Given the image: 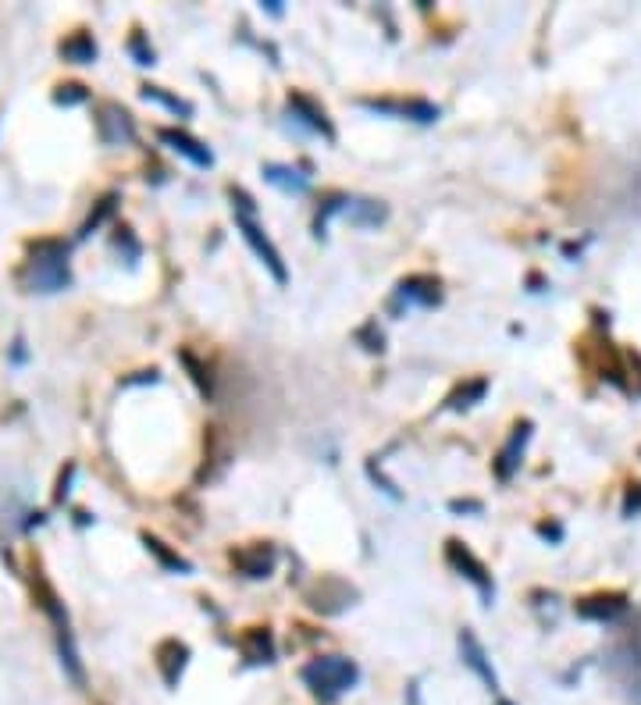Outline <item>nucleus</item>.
I'll use <instances>...</instances> for the list:
<instances>
[{"label":"nucleus","instance_id":"f257e3e1","mask_svg":"<svg viewBox=\"0 0 641 705\" xmlns=\"http://www.w3.org/2000/svg\"><path fill=\"white\" fill-rule=\"evenodd\" d=\"M36 599H40V609L50 616V624H54V634H57V656H61V666L65 673L72 677L75 688H86V670H82V656H79V645H75V634H72V620H68V609L65 602L57 599V592L47 584V577L36 570Z\"/></svg>","mask_w":641,"mask_h":705},{"label":"nucleus","instance_id":"f03ea898","mask_svg":"<svg viewBox=\"0 0 641 705\" xmlns=\"http://www.w3.org/2000/svg\"><path fill=\"white\" fill-rule=\"evenodd\" d=\"M25 285L33 292H61L72 285V264H68V243L43 239L33 246L25 260Z\"/></svg>","mask_w":641,"mask_h":705},{"label":"nucleus","instance_id":"7ed1b4c3","mask_svg":"<svg viewBox=\"0 0 641 705\" xmlns=\"http://www.w3.org/2000/svg\"><path fill=\"white\" fill-rule=\"evenodd\" d=\"M303 684L314 691L317 698H325V702H335L339 695L357 688L360 681V670L353 659H342V656H321L314 663H307L300 670Z\"/></svg>","mask_w":641,"mask_h":705},{"label":"nucleus","instance_id":"20e7f679","mask_svg":"<svg viewBox=\"0 0 641 705\" xmlns=\"http://www.w3.org/2000/svg\"><path fill=\"white\" fill-rule=\"evenodd\" d=\"M446 560H449V567H453V570H460V577H467V581L478 588L481 599H485V606H488V602H492V595H495V584H492V574H488L485 563H481L478 556H474V552L467 549L463 542H456V538H453V542H446Z\"/></svg>","mask_w":641,"mask_h":705},{"label":"nucleus","instance_id":"39448f33","mask_svg":"<svg viewBox=\"0 0 641 705\" xmlns=\"http://www.w3.org/2000/svg\"><path fill=\"white\" fill-rule=\"evenodd\" d=\"M236 225H239V232H243L246 243L253 246V253L268 264V271L275 275V282H282V285L289 282V271H285V264H282V253H278L275 243L264 235V228L257 225V218H253V214H236Z\"/></svg>","mask_w":641,"mask_h":705},{"label":"nucleus","instance_id":"423d86ee","mask_svg":"<svg viewBox=\"0 0 641 705\" xmlns=\"http://www.w3.org/2000/svg\"><path fill=\"white\" fill-rule=\"evenodd\" d=\"M577 616L581 620H592V624H613L627 613V595L624 592H595L577 599Z\"/></svg>","mask_w":641,"mask_h":705},{"label":"nucleus","instance_id":"0eeeda50","mask_svg":"<svg viewBox=\"0 0 641 705\" xmlns=\"http://www.w3.org/2000/svg\"><path fill=\"white\" fill-rule=\"evenodd\" d=\"M439 278H428V275H414V278H403L392 296V310H410V307H435L439 303Z\"/></svg>","mask_w":641,"mask_h":705},{"label":"nucleus","instance_id":"6e6552de","mask_svg":"<svg viewBox=\"0 0 641 705\" xmlns=\"http://www.w3.org/2000/svg\"><path fill=\"white\" fill-rule=\"evenodd\" d=\"M97 132L107 146H122L136 139V122H132V114L122 104H104L97 118Z\"/></svg>","mask_w":641,"mask_h":705},{"label":"nucleus","instance_id":"1a4fd4ad","mask_svg":"<svg viewBox=\"0 0 641 705\" xmlns=\"http://www.w3.org/2000/svg\"><path fill=\"white\" fill-rule=\"evenodd\" d=\"M460 656H463V663L471 666L481 681L488 684V691H499V673L492 670V659H488L485 645H481L474 631H460Z\"/></svg>","mask_w":641,"mask_h":705},{"label":"nucleus","instance_id":"9d476101","mask_svg":"<svg viewBox=\"0 0 641 705\" xmlns=\"http://www.w3.org/2000/svg\"><path fill=\"white\" fill-rule=\"evenodd\" d=\"M367 111H382V114H399V118H410V122L431 125L439 122V107L428 104V100H406V104H392V100H364Z\"/></svg>","mask_w":641,"mask_h":705},{"label":"nucleus","instance_id":"9b49d317","mask_svg":"<svg viewBox=\"0 0 641 705\" xmlns=\"http://www.w3.org/2000/svg\"><path fill=\"white\" fill-rule=\"evenodd\" d=\"M528 442H531V421H520L517 428H513V435H510V442L503 446V453L495 456V474L499 478H513V470L520 467V456H524V449H528Z\"/></svg>","mask_w":641,"mask_h":705},{"label":"nucleus","instance_id":"f8f14e48","mask_svg":"<svg viewBox=\"0 0 641 705\" xmlns=\"http://www.w3.org/2000/svg\"><path fill=\"white\" fill-rule=\"evenodd\" d=\"M186 663H189V649L182 645V641L168 638L161 649H157V670H161V677H164V684H168V688H179Z\"/></svg>","mask_w":641,"mask_h":705},{"label":"nucleus","instance_id":"ddd939ff","mask_svg":"<svg viewBox=\"0 0 641 705\" xmlns=\"http://www.w3.org/2000/svg\"><path fill=\"white\" fill-rule=\"evenodd\" d=\"M161 136V143H168L175 154H182L186 161H193L196 168H211L214 164V154L207 150V146L200 143V139H193V136H186V132H179V129H161L157 132Z\"/></svg>","mask_w":641,"mask_h":705},{"label":"nucleus","instance_id":"4468645a","mask_svg":"<svg viewBox=\"0 0 641 705\" xmlns=\"http://www.w3.org/2000/svg\"><path fill=\"white\" fill-rule=\"evenodd\" d=\"M289 111H293V118H300L310 132H317V136H325V139H335V129H332V122H328L325 107H317L310 97L293 93V97H289Z\"/></svg>","mask_w":641,"mask_h":705},{"label":"nucleus","instance_id":"2eb2a0df","mask_svg":"<svg viewBox=\"0 0 641 705\" xmlns=\"http://www.w3.org/2000/svg\"><path fill=\"white\" fill-rule=\"evenodd\" d=\"M264 179L289 196H303L310 189V175H303V168L293 164H264Z\"/></svg>","mask_w":641,"mask_h":705},{"label":"nucleus","instance_id":"dca6fc26","mask_svg":"<svg viewBox=\"0 0 641 705\" xmlns=\"http://www.w3.org/2000/svg\"><path fill=\"white\" fill-rule=\"evenodd\" d=\"M232 560H236V567L243 570L246 577H268L271 567H275V549H268V545H253V549L232 552Z\"/></svg>","mask_w":641,"mask_h":705},{"label":"nucleus","instance_id":"f3484780","mask_svg":"<svg viewBox=\"0 0 641 705\" xmlns=\"http://www.w3.org/2000/svg\"><path fill=\"white\" fill-rule=\"evenodd\" d=\"M342 218H349L353 225H360V228H371V225H382V221L389 218V211H385L382 203H374V200H346Z\"/></svg>","mask_w":641,"mask_h":705},{"label":"nucleus","instance_id":"a211bd4d","mask_svg":"<svg viewBox=\"0 0 641 705\" xmlns=\"http://www.w3.org/2000/svg\"><path fill=\"white\" fill-rule=\"evenodd\" d=\"M61 57L72 61V65H93L97 61V43H93L90 33H75L61 43Z\"/></svg>","mask_w":641,"mask_h":705},{"label":"nucleus","instance_id":"6ab92c4d","mask_svg":"<svg viewBox=\"0 0 641 705\" xmlns=\"http://www.w3.org/2000/svg\"><path fill=\"white\" fill-rule=\"evenodd\" d=\"M243 656L250 659V663H275V641H271L268 631H250L243 638Z\"/></svg>","mask_w":641,"mask_h":705},{"label":"nucleus","instance_id":"aec40b11","mask_svg":"<svg viewBox=\"0 0 641 705\" xmlns=\"http://www.w3.org/2000/svg\"><path fill=\"white\" fill-rule=\"evenodd\" d=\"M143 545H147V552H154V556L164 563V567H168V570H175V574H179V570H182V574H189V570H193V563H189V560H182L179 552H171L168 545L161 542V538H154V535H143Z\"/></svg>","mask_w":641,"mask_h":705},{"label":"nucleus","instance_id":"412c9836","mask_svg":"<svg viewBox=\"0 0 641 705\" xmlns=\"http://www.w3.org/2000/svg\"><path fill=\"white\" fill-rule=\"evenodd\" d=\"M485 389H488V381H485V378L467 381V385H463L460 392H453V396H449V410H467V406H474V399L485 396Z\"/></svg>","mask_w":641,"mask_h":705},{"label":"nucleus","instance_id":"4be33fe9","mask_svg":"<svg viewBox=\"0 0 641 705\" xmlns=\"http://www.w3.org/2000/svg\"><path fill=\"white\" fill-rule=\"evenodd\" d=\"M143 100H157V104H164L168 111L182 114V118L193 114V104H186V100H179V97H171V93H164L161 86H143Z\"/></svg>","mask_w":641,"mask_h":705},{"label":"nucleus","instance_id":"5701e85b","mask_svg":"<svg viewBox=\"0 0 641 705\" xmlns=\"http://www.w3.org/2000/svg\"><path fill=\"white\" fill-rule=\"evenodd\" d=\"M86 97H90V93H86V90H82V86H75V82H72V86H61V90L54 93V104L72 107V104H82V100H86Z\"/></svg>","mask_w":641,"mask_h":705},{"label":"nucleus","instance_id":"b1692460","mask_svg":"<svg viewBox=\"0 0 641 705\" xmlns=\"http://www.w3.org/2000/svg\"><path fill=\"white\" fill-rule=\"evenodd\" d=\"M114 211V196H107V200H100V207H97V214H93V218L90 221H86V225H82V239H86V235H90L93 232V228H97L100 225V221H104L107 218V214H111Z\"/></svg>","mask_w":641,"mask_h":705},{"label":"nucleus","instance_id":"393cba45","mask_svg":"<svg viewBox=\"0 0 641 705\" xmlns=\"http://www.w3.org/2000/svg\"><path fill=\"white\" fill-rule=\"evenodd\" d=\"M129 50H132V54H136V65H154V50H150L147 43H143V33L132 36Z\"/></svg>","mask_w":641,"mask_h":705},{"label":"nucleus","instance_id":"a878e982","mask_svg":"<svg viewBox=\"0 0 641 705\" xmlns=\"http://www.w3.org/2000/svg\"><path fill=\"white\" fill-rule=\"evenodd\" d=\"M634 513H641V485H631L624 499V517H634Z\"/></svg>","mask_w":641,"mask_h":705},{"label":"nucleus","instance_id":"bb28decb","mask_svg":"<svg viewBox=\"0 0 641 705\" xmlns=\"http://www.w3.org/2000/svg\"><path fill=\"white\" fill-rule=\"evenodd\" d=\"M453 510H456V513H463V510L481 513V503H460V499H456V503H453Z\"/></svg>","mask_w":641,"mask_h":705},{"label":"nucleus","instance_id":"cd10ccee","mask_svg":"<svg viewBox=\"0 0 641 705\" xmlns=\"http://www.w3.org/2000/svg\"><path fill=\"white\" fill-rule=\"evenodd\" d=\"M538 531H542L545 538H560V535H563V531H560V527H556V524H552V527H549V524H542V527H538Z\"/></svg>","mask_w":641,"mask_h":705},{"label":"nucleus","instance_id":"c85d7f7f","mask_svg":"<svg viewBox=\"0 0 641 705\" xmlns=\"http://www.w3.org/2000/svg\"><path fill=\"white\" fill-rule=\"evenodd\" d=\"M495 705H513V702H510V698H499V702H495Z\"/></svg>","mask_w":641,"mask_h":705}]
</instances>
